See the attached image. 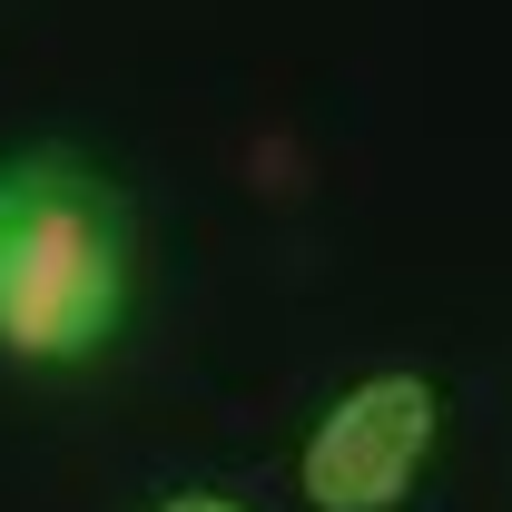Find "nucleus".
Wrapping results in <instances>:
<instances>
[{
  "mask_svg": "<svg viewBox=\"0 0 512 512\" xmlns=\"http://www.w3.org/2000/svg\"><path fill=\"white\" fill-rule=\"evenodd\" d=\"M434 434H444L434 375H365L316 414V434L296 453V493L316 512H394L414 493V473L434 463Z\"/></svg>",
  "mask_w": 512,
  "mask_h": 512,
  "instance_id": "obj_2",
  "label": "nucleus"
},
{
  "mask_svg": "<svg viewBox=\"0 0 512 512\" xmlns=\"http://www.w3.org/2000/svg\"><path fill=\"white\" fill-rule=\"evenodd\" d=\"M128 197L79 148H20L0 158V355L30 375H69L109 355L128 316Z\"/></svg>",
  "mask_w": 512,
  "mask_h": 512,
  "instance_id": "obj_1",
  "label": "nucleus"
},
{
  "mask_svg": "<svg viewBox=\"0 0 512 512\" xmlns=\"http://www.w3.org/2000/svg\"><path fill=\"white\" fill-rule=\"evenodd\" d=\"M158 512H247V503H227V493H168Z\"/></svg>",
  "mask_w": 512,
  "mask_h": 512,
  "instance_id": "obj_3",
  "label": "nucleus"
}]
</instances>
